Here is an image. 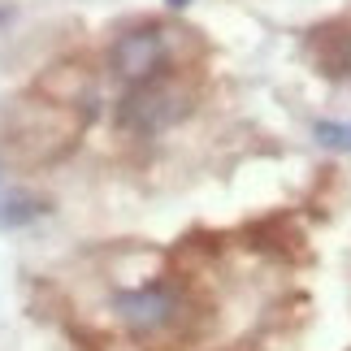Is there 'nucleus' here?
<instances>
[{
    "label": "nucleus",
    "mask_w": 351,
    "mask_h": 351,
    "mask_svg": "<svg viewBox=\"0 0 351 351\" xmlns=\"http://www.w3.org/2000/svg\"><path fill=\"white\" fill-rule=\"evenodd\" d=\"M0 173H5V165H0Z\"/></svg>",
    "instance_id": "6e6552de"
},
{
    "label": "nucleus",
    "mask_w": 351,
    "mask_h": 351,
    "mask_svg": "<svg viewBox=\"0 0 351 351\" xmlns=\"http://www.w3.org/2000/svg\"><path fill=\"white\" fill-rule=\"evenodd\" d=\"M169 5H173V9H182V5H186V0H169Z\"/></svg>",
    "instance_id": "0eeeda50"
},
{
    "label": "nucleus",
    "mask_w": 351,
    "mask_h": 351,
    "mask_svg": "<svg viewBox=\"0 0 351 351\" xmlns=\"http://www.w3.org/2000/svg\"><path fill=\"white\" fill-rule=\"evenodd\" d=\"M52 204L35 191H0V230H22V226L39 221Z\"/></svg>",
    "instance_id": "20e7f679"
},
{
    "label": "nucleus",
    "mask_w": 351,
    "mask_h": 351,
    "mask_svg": "<svg viewBox=\"0 0 351 351\" xmlns=\"http://www.w3.org/2000/svg\"><path fill=\"white\" fill-rule=\"evenodd\" d=\"M313 134H317L321 147H330V152H351V126L347 121H317Z\"/></svg>",
    "instance_id": "423d86ee"
},
{
    "label": "nucleus",
    "mask_w": 351,
    "mask_h": 351,
    "mask_svg": "<svg viewBox=\"0 0 351 351\" xmlns=\"http://www.w3.org/2000/svg\"><path fill=\"white\" fill-rule=\"evenodd\" d=\"M191 113V91H186L173 74H160L152 83H134L117 96L113 121L117 130L139 134V139H152V134L178 126V121Z\"/></svg>",
    "instance_id": "f257e3e1"
},
{
    "label": "nucleus",
    "mask_w": 351,
    "mask_h": 351,
    "mask_svg": "<svg viewBox=\"0 0 351 351\" xmlns=\"http://www.w3.org/2000/svg\"><path fill=\"white\" fill-rule=\"evenodd\" d=\"M321 70H326V74H351V31L326 35V48H321Z\"/></svg>",
    "instance_id": "39448f33"
},
{
    "label": "nucleus",
    "mask_w": 351,
    "mask_h": 351,
    "mask_svg": "<svg viewBox=\"0 0 351 351\" xmlns=\"http://www.w3.org/2000/svg\"><path fill=\"white\" fill-rule=\"evenodd\" d=\"M113 313L134 339H156L182 317V291L173 282H147V287H134V291H117Z\"/></svg>",
    "instance_id": "7ed1b4c3"
},
{
    "label": "nucleus",
    "mask_w": 351,
    "mask_h": 351,
    "mask_svg": "<svg viewBox=\"0 0 351 351\" xmlns=\"http://www.w3.org/2000/svg\"><path fill=\"white\" fill-rule=\"evenodd\" d=\"M109 74L117 83H152V78L169 74V31L165 26H130L109 44Z\"/></svg>",
    "instance_id": "f03ea898"
}]
</instances>
